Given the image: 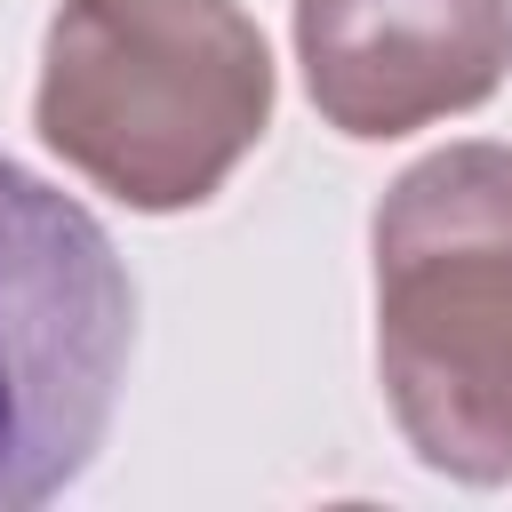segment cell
<instances>
[{
    "mask_svg": "<svg viewBox=\"0 0 512 512\" xmlns=\"http://www.w3.org/2000/svg\"><path fill=\"white\" fill-rule=\"evenodd\" d=\"M296 72L320 128L392 144L504 88L512 0H296Z\"/></svg>",
    "mask_w": 512,
    "mask_h": 512,
    "instance_id": "277c9868",
    "label": "cell"
},
{
    "mask_svg": "<svg viewBox=\"0 0 512 512\" xmlns=\"http://www.w3.org/2000/svg\"><path fill=\"white\" fill-rule=\"evenodd\" d=\"M136 280L112 232L0 152V512L64 496L112 440Z\"/></svg>",
    "mask_w": 512,
    "mask_h": 512,
    "instance_id": "3957f363",
    "label": "cell"
},
{
    "mask_svg": "<svg viewBox=\"0 0 512 512\" xmlns=\"http://www.w3.org/2000/svg\"><path fill=\"white\" fill-rule=\"evenodd\" d=\"M272 48L240 0H56L40 32V144L136 216L208 208L272 128Z\"/></svg>",
    "mask_w": 512,
    "mask_h": 512,
    "instance_id": "6da1fadb",
    "label": "cell"
},
{
    "mask_svg": "<svg viewBox=\"0 0 512 512\" xmlns=\"http://www.w3.org/2000/svg\"><path fill=\"white\" fill-rule=\"evenodd\" d=\"M368 280L408 456L456 488H512V144L408 160L368 216Z\"/></svg>",
    "mask_w": 512,
    "mask_h": 512,
    "instance_id": "7a4b0ae2",
    "label": "cell"
}]
</instances>
